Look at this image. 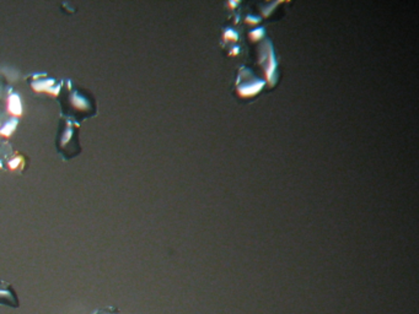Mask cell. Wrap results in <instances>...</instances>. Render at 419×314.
Listing matches in <instances>:
<instances>
[{
  "instance_id": "obj_2",
  "label": "cell",
  "mask_w": 419,
  "mask_h": 314,
  "mask_svg": "<svg viewBox=\"0 0 419 314\" xmlns=\"http://www.w3.org/2000/svg\"><path fill=\"white\" fill-rule=\"evenodd\" d=\"M262 35H263V28H256L254 32H251V37H254V38H258V37Z\"/></svg>"
},
{
  "instance_id": "obj_1",
  "label": "cell",
  "mask_w": 419,
  "mask_h": 314,
  "mask_svg": "<svg viewBox=\"0 0 419 314\" xmlns=\"http://www.w3.org/2000/svg\"><path fill=\"white\" fill-rule=\"evenodd\" d=\"M0 303L13 305V307L19 305V301H17V297L13 291V288L7 286L3 282H0Z\"/></svg>"
},
{
  "instance_id": "obj_3",
  "label": "cell",
  "mask_w": 419,
  "mask_h": 314,
  "mask_svg": "<svg viewBox=\"0 0 419 314\" xmlns=\"http://www.w3.org/2000/svg\"><path fill=\"white\" fill-rule=\"evenodd\" d=\"M247 19H248V20H247L248 22H258V21H260V19H258V18H255V16H248Z\"/></svg>"
}]
</instances>
